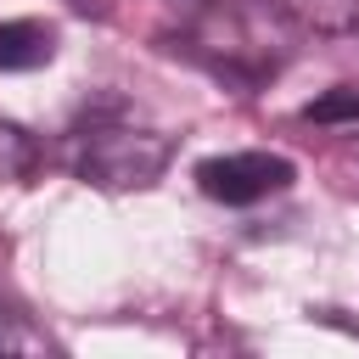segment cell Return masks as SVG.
<instances>
[{"mask_svg":"<svg viewBox=\"0 0 359 359\" xmlns=\"http://www.w3.org/2000/svg\"><path fill=\"white\" fill-rule=\"evenodd\" d=\"M174 157V140L135 123H90L73 140V174L101 191H140L151 185Z\"/></svg>","mask_w":359,"mask_h":359,"instance_id":"obj_1","label":"cell"},{"mask_svg":"<svg viewBox=\"0 0 359 359\" xmlns=\"http://www.w3.org/2000/svg\"><path fill=\"white\" fill-rule=\"evenodd\" d=\"M196 185H202V196H213L224 208H247V202H264V196L286 191L292 163L275 157V151H224V157L196 163Z\"/></svg>","mask_w":359,"mask_h":359,"instance_id":"obj_2","label":"cell"},{"mask_svg":"<svg viewBox=\"0 0 359 359\" xmlns=\"http://www.w3.org/2000/svg\"><path fill=\"white\" fill-rule=\"evenodd\" d=\"M56 56V34L34 17H11L0 22V73H34Z\"/></svg>","mask_w":359,"mask_h":359,"instance_id":"obj_3","label":"cell"},{"mask_svg":"<svg viewBox=\"0 0 359 359\" xmlns=\"http://www.w3.org/2000/svg\"><path fill=\"white\" fill-rule=\"evenodd\" d=\"M34 168H39V146H34V135H28L22 123L0 118V185L28 180Z\"/></svg>","mask_w":359,"mask_h":359,"instance_id":"obj_4","label":"cell"},{"mask_svg":"<svg viewBox=\"0 0 359 359\" xmlns=\"http://www.w3.org/2000/svg\"><path fill=\"white\" fill-rule=\"evenodd\" d=\"M303 118H309V123H359V90L337 84L331 95L309 101V107H303Z\"/></svg>","mask_w":359,"mask_h":359,"instance_id":"obj_5","label":"cell"},{"mask_svg":"<svg viewBox=\"0 0 359 359\" xmlns=\"http://www.w3.org/2000/svg\"><path fill=\"white\" fill-rule=\"evenodd\" d=\"M45 348H50V337L39 325H28L22 314L0 309V353H45Z\"/></svg>","mask_w":359,"mask_h":359,"instance_id":"obj_6","label":"cell"}]
</instances>
